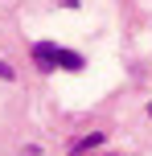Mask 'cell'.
I'll use <instances>...</instances> for the list:
<instances>
[{
	"instance_id": "obj_1",
	"label": "cell",
	"mask_w": 152,
	"mask_h": 156,
	"mask_svg": "<svg viewBox=\"0 0 152 156\" xmlns=\"http://www.w3.org/2000/svg\"><path fill=\"white\" fill-rule=\"evenodd\" d=\"M33 62H37V70H54L58 66V45L37 41V45H33Z\"/></svg>"
},
{
	"instance_id": "obj_2",
	"label": "cell",
	"mask_w": 152,
	"mask_h": 156,
	"mask_svg": "<svg viewBox=\"0 0 152 156\" xmlns=\"http://www.w3.org/2000/svg\"><path fill=\"white\" fill-rule=\"evenodd\" d=\"M58 66H66V70H78L82 58H78V54H70V49H58Z\"/></svg>"
},
{
	"instance_id": "obj_3",
	"label": "cell",
	"mask_w": 152,
	"mask_h": 156,
	"mask_svg": "<svg viewBox=\"0 0 152 156\" xmlns=\"http://www.w3.org/2000/svg\"><path fill=\"white\" fill-rule=\"evenodd\" d=\"M103 140H107V136H99V132H95V136H87V140H78V144H74V152H90V148H99Z\"/></svg>"
},
{
	"instance_id": "obj_4",
	"label": "cell",
	"mask_w": 152,
	"mask_h": 156,
	"mask_svg": "<svg viewBox=\"0 0 152 156\" xmlns=\"http://www.w3.org/2000/svg\"><path fill=\"white\" fill-rule=\"evenodd\" d=\"M0 78H8V82H12V66H8V62H0Z\"/></svg>"
},
{
	"instance_id": "obj_5",
	"label": "cell",
	"mask_w": 152,
	"mask_h": 156,
	"mask_svg": "<svg viewBox=\"0 0 152 156\" xmlns=\"http://www.w3.org/2000/svg\"><path fill=\"white\" fill-rule=\"evenodd\" d=\"M148 115H152V107H148Z\"/></svg>"
}]
</instances>
